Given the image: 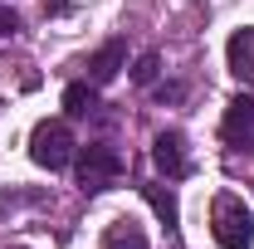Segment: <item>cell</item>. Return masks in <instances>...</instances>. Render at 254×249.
<instances>
[{
	"instance_id": "obj_1",
	"label": "cell",
	"mask_w": 254,
	"mask_h": 249,
	"mask_svg": "<svg viewBox=\"0 0 254 249\" xmlns=\"http://www.w3.org/2000/svg\"><path fill=\"white\" fill-rule=\"evenodd\" d=\"M210 235H215L220 249H250L254 245V215H250V205H245L240 195L220 190V195L210 200Z\"/></svg>"
},
{
	"instance_id": "obj_2",
	"label": "cell",
	"mask_w": 254,
	"mask_h": 249,
	"mask_svg": "<svg viewBox=\"0 0 254 249\" xmlns=\"http://www.w3.org/2000/svg\"><path fill=\"white\" fill-rule=\"evenodd\" d=\"M78 152V142H73V132L64 118H44V123H34L30 132V161L34 166H44V171H64L68 161Z\"/></svg>"
},
{
	"instance_id": "obj_3",
	"label": "cell",
	"mask_w": 254,
	"mask_h": 249,
	"mask_svg": "<svg viewBox=\"0 0 254 249\" xmlns=\"http://www.w3.org/2000/svg\"><path fill=\"white\" fill-rule=\"evenodd\" d=\"M73 166H78V186L98 195V190L118 186V176H123V152L113 147V142H88V147H78L73 152Z\"/></svg>"
},
{
	"instance_id": "obj_4",
	"label": "cell",
	"mask_w": 254,
	"mask_h": 249,
	"mask_svg": "<svg viewBox=\"0 0 254 249\" xmlns=\"http://www.w3.org/2000/svg\"><path fill=\"white\" fill-rule=\"evenodd\" d=\"M152 161H157V171L166 176V181H181V176L190 171V161H186V137H181L176 127L157 132V142H152Z\"/></svg>"
},
{
	"instance_id": "obj_5",
	"label": "cell",
	"mask_w": 254,
	"mask_h": 249,
	"mask_svg": "<svg viewBox=\"0 0 254 249\" xmlns=\"http://www.w3.org/2000/svg\"><path fill=\"white\" fill-rule=\"evenodd\" d=\"M123 68H127V44H123V39H108L103 49H93V54L83 59V78L103 88V83H113Z\"/></svg>"
},
{
	"instance_id": "obj_6",
	"label": "cell",
	"mask_w": 254,
	"mask_h": 249,
	"mask_svg": "<svg viewBox=\"0 0 254 249\" xmlns=\"http://www.w3.org/2000/svg\"><path fill=\"white\" fill-rule=\"evenodd\" d=\"M225 142L230 147H250L254 142V93H235L225 108Z\"/></svg>"
},
{
	"instance_id": "obj_7",
	"label": "cell",
	"mask_w": 254,
	"mask_h": 249,
	"mask_svg": "<svg viewBox=\"0 0 254 249\" xmlns=\"http://www.w3.org/2000/svg\"><path fill=\"white\" fill-rule=\"evenodd\" d=\"M225 63H230V73L240 83L254 88V25H245V30H235L225 39Z\"/></svg>"
},
{
	"instance_id": "obj_8",
	"label": "cell",
	"mask_w": 254,
	"mask_h": 249,
	"mask_svg": "<svg viewBox=\"0 0 254 249\" xmlns=\"http://www.w3.org/2000/svg\"><path fill=\"white\" fill-rule=\"evenodd\" d=\"M137 190H142V200L152 205V215H157L161 225H166V230L176 235V230H181V205H176V195H171V186H161V181H142Z\"/></svg>"
},
{
	"instance_id": "obj_9",
	"label": "cell",
	"mask_w": 254,
	"mask_h": 249,
	"mask_svg": "<svg viewBox=\"0 0 254 249\" xmlns=\"http://www.w3.org/2000/svg\"><path fill=\"white\" fill-rule=\"evenodd\" d=\"M93 108H98V83L78 78V83L64 88V113H68V118H88Z\"/></svg>"
},
{
	"instance_id": "obj_10",
	"label": "cell",
	"mask_w": 254,
	"mask_h": 249,
	"mask_svg": "<svg viewBox=\"0 0 254 249\" xmlns=\"http://www.w3.org/2000/svg\"><path fill=\"white\" fill-rule=\"evenodd\" d=\"M103 249H147V235H142V225H132V220H113V225L103 230Z\"/></svg>"
},
{
	"instance_id": "obj_11",
	"label": "cell",
	"mask_w": 254,
	"mask_h": 249,
	"mask_svg": "<svg viewBox=\"0 0 254 249\" xmlns=\"http://www.w3.org/2000/svg\"><path fill=\"white\" fill-rule=\"evenodd\" d=\"M157 68H161V59L147 49V54L137 59V68H132V83H142V88H147V83H157Z\"/></svg>"
},
{
	"instance_id": "obj_12",
	"label": "cell",
	"mask_w": 254,
	"mask_h": 249,
	"mask_svg": "<svg viewBox=\"0 0 254 249\" xmlns=\"http://www.w3.org/2000/svg\"><path fill=\"white\" fill-rule=\"evenodd\" d=\"M15 30H20V15H15V10H10V5L0 0V39H10Z\"/></svg>"
},
{
	"instance_id": "obj_13",
	"label": "cell",
	"mask_w": 254,
	"mask_h": 249,
	"mask_svg": "<svg viewBox=\"0 0 254 249\" xmlns=\"http://www.w3.org/2000/svg\"><path fill=\"white\" fill-rule=\"evenodd\" d=\"M157 98H161V103H176V98H181V83H166V88H157Z\"/></svg>"
}]
</instances>
